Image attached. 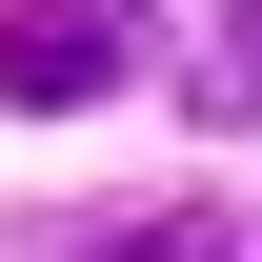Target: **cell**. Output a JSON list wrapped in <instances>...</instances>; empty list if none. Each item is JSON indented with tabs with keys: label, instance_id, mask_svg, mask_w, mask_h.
Instances as JSON below:
<instances>
[{
	"label": "cell",
	"instance_id": "obj_1",
	"mask_svg": "<svg viewBox=\"0 0 262 262\" xmlns=\"http://www.w3.org/2000/svg\"><path fill=\"white\" fill-rule=\"evenodd\" d=\"M121 61H141L121 0H20V20H0V101H40V121H61V101H101Z\"/></svg>",
	"mask_w": 262,
	"mask_h": 262
},
{
	"label": "cell",
	"instance_id": "obj_2",
	"mask_svg": "<svg viewBox=\"0 0 262 262\" xmlns=\"http://www.w3.org/2000/svg\"><path fill=\"white\" fill-rule=\"evenodd\" d=\"M202 121H262V0L222 20V61H202Z\"/></svg>",
	"mask_w": 262,
	"mask_h": 262
},
{
	"label": "cell",
	"instance_id": "obj_3",
	"mask_svg": "<svg viewBox=\"0 0 262 262\" xmlns=\"http://www.w3.org/2000/svg\"><path fill=\"white\" fill-rule=\"evenodd\" d=\"M81 262H222V242H182V222H101Z\"/></svg>",
	"mask_w": 262,
	"mask_h": 262
}]
</instances>
